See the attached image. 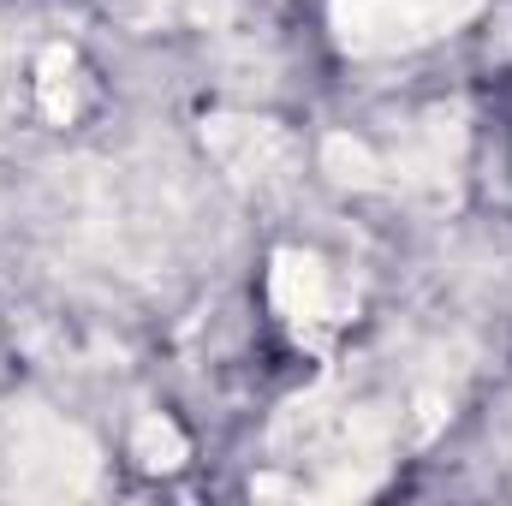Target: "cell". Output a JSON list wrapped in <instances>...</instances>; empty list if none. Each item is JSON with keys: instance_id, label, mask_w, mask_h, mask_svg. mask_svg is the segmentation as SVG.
I'll return each mask as SVG.
<instances>
[{"instance_id": "cell-7", "label": "cell", "mask_w": 512, "mask_h": 506, "mask_svg": "<svg viewBox=\"0 0 512 506\" xmlns=\"http://www.w3.org/2000/svg\"><path fill=\"white\" fill-rule=\"evenodd\" d=\"M42 114L48 120H72L78 114V66H72L66 48L42 54Z\"/></svg>"}, {"instance_id": "cell-2", "label": "cell", "mask_w": 512, "mask_h": 506, "mask_svg": "<svg viewBox=\"0 0 512 506\" xmlns=\"http://www.w3.org/2000/svg\"><path fill=\"white\" fill-rule=\"evenodd\" d=\"M203 143L245 185H262V179H274L286 167V131L268 126V120H209L203 126Z\"/></svg>"}, {"instance_id": "cell-1", "label": "cell", "mask_w": 512, "mask_h": 506, "mask_svg": "<svg viewBox=\"0 0 512 506\" xmlns=\"http://www.w3.org/2000/svg\"><path fill=\"white\" fill-rule=\"evenodd\" d=\"M12 453H18L12 465H18V489L24 495H84L96 483V447L72 423L48 417L42 405L18 411Z\"/></svg>"}, {"instance_id": "cell-4", "label": "cell", "mask_w": 512, "mask_h": 506, "mask_svg": "<svg viewBox=\"0 0 512 506\" xmlns=\"http://www.w3.org/2000/svg\"><path fill=\"white\" fill-rule=\"evenodd\" d=\"M274 310H280L298 334L334 322V286H328L322 256H310V251H280L274 256Z\"/></svg>"}, {"instance_id": "cell-3", "label": "cell", "mask_w": 512, "mask_h": 506, "mask_svg": "<svg viewBox=\"0 0 512 506\" xmlns=\"http://www.w3.org/2000/svg\"><path fill=\"white\" fill-rule=\"evenodd\" d=\"M459 149H465V126L459 114H429L417 137H411V155H405V179L411 191H423L429 203H453V185H459Z\"/></svg>"}, {"instance_id": "cell-5", "label": "cell", "mask_w": 512, "mask_h": 506, "mask_svg": "<svg viewBox=\"0 0 512 506\" xmlns=\"http://www.w3.org/2000/svg\"><path fill=\"white\" fill-rule=\"evenodd\" d=\"M322 173H328L334 185H346V191H370V185H382V161H376V149L358 143V137H346V131L322 137Z\"/></svg>"}, {"instance_id": "cell-6", "label": "cell", "mask_w": 512, "mask_h": 506, "mask_svg": "<svg viewBox=\"0 0 512 506\" xmlns=\"http://www.w3.org/2000/svg\"><path fill=\"white\" fill-rule=\"evenodd\" d=\"M131 453H137L143 471H179V465H185V435H179L167 417H137Z\"/></svg>"}]
</instances>
